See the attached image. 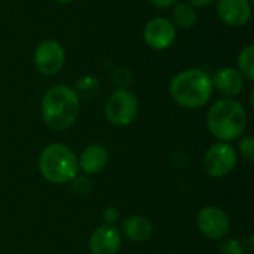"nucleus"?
Segmentation results:
<instances>
[{"mask_svg": "<svg viewBox=\"0 0 254 254\" xmlns=\"http://www.w3.org/2000/svg\"><path fill=\"white\" fill-rule=\"evenodd\" d=\"M240 153L243 155V158L249 162L254 161V138L252 135L244 137L240 141Z\"/></svg>", "mask_w": 254, "mask_h": 254, "instance_id": "obj_20", "label": "nucleus"}, {"mask_svg": "<svg viewBox=\"0 0 254 254\" xmlns=\"http://www.w3.org/2000/svg\"><path fill=\"white\" fill-rule=\"evenodd\" d=\"M119 231L128 240L135 241V243H143L152 237L153 226L150 220L144 216H129L122 222Z\"/></svg>", "mask_w": 254, "mask_h": 254, "instance_id": "obj_14", "label": "nucleus"}, {"mask_svg": "<svg viewBox=\"0 0 254 254\" xmlns=\"http://www.w3.org/2000/svg\"><path fill=\"white\" fill-rule=\"evenodd\" d=\"M112 80L118 86V89L119 88H128L132 82V73L129 68H125V67L116 68L112 73Z\"/></svg>", "mask_w": 254, "mask_h": 254, "instance_id": "obj_18", "label": "nucleus"}, {"mask_svg": "<svg viewBox=\"0 0 254 254\" xmlns=\"http://www.w3.org/2000/svg\"><path fill=\"white\" fill-rule=\"evenodd\" d=\"M237 150L225 141L214 143L208 147L204 156V170L211 177H225L237 165Z\"/></svg>", "mask_w": 254, "mask_h": 254, "instance_id": "obj_7", "label": "nucleus"}, {"mask_svg": "<svg viewBox=\"0 0 254 254\" xmlns=\"http://www.w3.org/2000/svg\"><path fill=\"white\" fill-rule=\"evenodd\" d=\"M213 88L219 91L225 98H235L246 89V79L237 70V67L223 65L211 76Z\"/></svg>", "mask_w": 254, "mask_h": 254, "instance_id": "obj_11", "label": "nucleus"}, {"mask_svg": "<svg viewBox=\"0 0 254 254\" xmlns=\"http://www.w3.org/2000/svg\"><path fill=\"white\" fill-rule=\"evenodd\" d=\"M40 174L51 183H70L79 173V164L74 152L63 143L46 146L39 158Z\"/></svg>", "mask_w": 254, "mask_h": 254, "instance_id": "obj_4", "label": "nucleus"}, {"mask_svg": "<svg viewBox=\"0 0 254 254\" xmlns=\"http://www.w3.org/2000/svg\"><path fill=\"white\" fill-rule=\"evenodd\" d=\"M122 246V234L116 226L103 225L97 228L88 243L91 254H118Z\"/></svg>", "mask_w": 254, "mask_h": 254, "instance_id": "obj_12", "label": "nucleus"}, {"mask_svg": "<svg viewBox=\"0 0 254 254\" xmlns=\"http://www.w3.org/2000/svg\"><path fill=\"white\" fill-rule=\"evenodd\" d=\"M33 63L36 70L43 76L58 74L65 64V49L61 42L55 39H45L37 43Z\"/></svg>", "mask_w": 254, "mask_h": 254, "instance_id": "obj_6", "label": "nucleus"}, {"mask_svg": "<svg viewBox=\"0 0 254 254\" xmlns=\"http://www.w3.org/2000/svg\"><path fill=\"white\" fill-rule=\"evenodd\" d=\"M177 28L167 16H155L149 19L143 28V40L153 51H165L174 45Z\"/></svg>", "mask_w": 254, "mask_h": 254, "instance_id": "obj_8", "label": "nucleus"}, {"mask_svg": "<svg viewBox=\"0 0 254 254\" xmlns=\"http://www.w3.org/2000/svg\"><path fill=\"white\" fill-rule=\"evenodd\" d=\"M189 4H192L195 9H199V7H207V6H211L213 3H216V0H188Z\"/></svg>", "mask_w": 254, "mask_h": 254, "instance_id": "obj_23", "label": "nucleus"}, {"mask_svg": "<svg viewBox=\"0 0 254 254\" xmlns=\"http://www.w3.org/2000/svg\"><path fill=\"white\" fill-rule=\"evenodd\" d=\"M103 220H104V225L115 226V223L119 220V211H118V208H115V207L106 208L104 213H103Z\"/></svg>", "mask_w": 254, "mask_h": 254, "instance_id": "obj_21", "label": "nucleus"}, {"mask_svg": "<svg viewBox=\"0 0 254 254\" xmlns=\"http://www.w3.org/2000/svg\"><path fill=\"white\" fill-rule=\"evenodd\" d=\"M216 13L228 27H244L252 21L253 7L250 0H216Z\"/></svg>", "mask_w": 254, "mask_h": 254, "instance_id": "obj_10", "label": "nucleus"}, {"mask_svg": "<svg viewBox=\"0 0 254 254\" xmlns=\"http://www.w3.org/2000/svg\"><path fill=\"white\" fill-rule=\"evenodd\" d=\"M54 1L61 3V4H68V3H73V1H76V0H54Z\"/></svg>", "mask_w": 254, "mask_h": 254, "instance_id": "obj_24", "label": "nucleus"}, {"mask_svg": "<svg viewBox=\"0 0 254 254\" xmlns=\"http://www.w3.org/2000/svg\"><path fill=\"white\" fill-rule=\"evenodd\" d=\"M168 92L176 104L195 110L207 106L214 88L211 74L202 68H186L174 74L168 85Z\"/></svg>", "mask_w": 254, "mask_h": 254, "instance_id": "obj_1", "label": "nucleus"}, {"mask_svg": "<svg viewBox=\"0 0 254 254\" xmlns=\"http://www.w3.org/2000/svg\"><path fill=\"white\" fill-rule=\"evenodd\" d=\"M171 22L176 25V28H192L198 22V12L196 9L189 4L188 1H177L173 6V19Z\"/></svg>", "mask_w": 254, "mask_h": 254, "instance_id": "obj_15", "label": "nucleus"}, {"mask_svg": "<svg viewBox=\"0 0 254 254\" xmlns=\"http://www.w3.org/2000/svg\"><path fill=\"white\" fill-rule=\"evenodd\" d=\"M138 113V98L128 88H119L109 95L104 104L106 119L115 127L132 124Z\"/></svg>", "mask_w": 254, "mask_h": 254, "instance_id": "obj_5", "label": "nucleus"}, {"mask_svg": "<svg viewBox=\"0 0 254 254\" xmlns=\"http://www.w3.org/2000/svg\"><path fill=\"white\" fill-rule=\"evenodd\" d=\"M220 253L222 254H244L246 253V247L240 240L231 238L226 240L222 246H220Z\"/></svg>", "mask_w": 254, "mask_h": 254, "instance_id": "obj_19", "label": "nucleus"}, {"mask_svg": "<svg viewBox=\"0 0 254 254\" xmlns=\"http://www.w3.org/2000/svg\"><path fill=\"white\" fill-rule=\"evenodd\" d=\"M179 0H149V3L158 9H170L171 6H174Z\"/></svg>", "mask_w": 254, "mask_h": 254, "instance_id": "obj_22", "label": "nucleus"}, {"mask_svg": "<svg viewBox=\"0 0 254 254\" xmlns=\"http://www.w3.org/2000/svg\"><path fill=\"white\" fill-rule=\"evenodd\" d=\"M249 124V115L243 103L235 98H220L207 112V127L219 141H234L240 138Z\"/></svg>", "mask_w": 254, "mask_h": 254, "instance_id": "obj_3", "label": "nucleus"}, {"mask_svg": "<svg viewBox=\"0 0 254 254\" xmlns=\"http://www.w3.org/2000/svg\"><path fill=\"white\" fill-rule=\"evenodd\" d=\"M237 70L244 76L246 80H254V46L252 43L246 45L237 57Z\"/></svg>", "mask_w": 254, "mask_h": 254, "instance_id": "obj_17", "label": "nucleus"}, {"mask_svg": "<svg viewBox=\"0 0 254 254\" xmlns=\"http://www.w3.org/2000/svg\"><path fill=\"white\" fill-rule=\"evenodd\" d=\"M107 162H109V152L103 144L88 146L82 152L80 158L77 159L79 168L88 176H94V174L101 173L106 168Z\"/></svg>", "mask_w": 254, "mask_h": 254, "instance_id": "obj_13", "label": "nucleus"}, {"mask_svg": "<svg viewBox=\"0 0 254 254\" xmlns=\"http://www.w3.org/2000/svg\"><path fill=\"white\" fill-rule=\"evenodd\" d=\"M40 112L43 122L54 131H65L77 121L80 100L68 85L51 86L42 98Z\"/></svg>", "mask_w": 254, "mask_h": 254, "instance_id": "obj_2", "label": "nucleus"}, {"mask_svg": "<svg viewBox=\"0 0 254 254\" xmlns=\"http://www.w3.org/2000/svg\"><path fill=\"white\" fill-rule=\"evenodd\" d=\"M100 88H101V83L95 76L85 74V76L77 79L73 89L77 94L79 100H92L100 92Z\"/></svg>", "mask_w": 254, "mask_h": 254, "instance_id": "obj_16", "label": "nucleus"}, {"mask_svg": "<svg viewBox=\"0 0 254 254\" xmlns=\"http://www.w3.org/2000/svg\"><path fill=\"white\" fill-rule=\"evenodd\" d=\"M196 223H198L201 234L210 240H222L223 237L228 235L229 228H231L228 214L222 208L214 207V205L204 207L198 213Z\"/></svg>", "mask_w": 254, "mask_h": 254, "instance_id": "obj_9", "label": "nucleus"}]
</instances>
